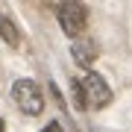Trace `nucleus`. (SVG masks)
<instances>
[{
	"mask_svg": "<svg viewBox=\"0 0 132 132\" xmlns=\"http://www.w3.org/2000/svg\"><path fill=\"white\" fill-rule=\"evenodd\" d=\"M44 132H65L59 126V120H53V123H47V126H44Z\"/></svg>",
	"mask_w": 132,
	"mask_h": 132,
	"instance_id": "nucleus-6",
	"label": "nucleus"
},
{
	"mask_svg": "<svg viewBox=\"0 0 132 132\" xmlns=\"http://www.w3.org/2000/svg\"><path fill=\"white\" fill-rule=\"evenodd\" d=\"M0 38H3L9 47H18L21 44V32H18V27L12 24L6 15H0Z\"/></svg>",
	"mask_w": 132,
	"mask_h": 132,
	"instance_id": "nucleus-5",
	"label": "nucleus"
},
{
	"mask_svg": "<svg viewBox=\"0 0 132 132\" xmlns=\"http://www.w3.org/2000/svg\"><path fill=\"white\" fill-rule=\"evenodd\" d=\"M76 88V103L88 106V109H103L112 103V88L106 85V79L100 73H88L82 82H73Z\"/></svg>",
	"mask_w": 132,
	"mask_h": 132,
	"instance_id": "nucleus-1",
	"label": "nucleus"
},
{
	"mask_svg": "<svg viewBox=\"0 0 132 132\" xmlns=\"http://www.w3.org/2000/svg\"><path fill=\"white\" fill-rule=\"evenodd\" d=\"M59 9V27L68 38H79L85 29V6L79 0H62L56 6Z\"/></svg>",
	"mask_w": 132,
	"mask_h": 132,
	"instance_id": "nucleus-3",
	"label": "nucleus"
},
{
	"mask_svg": "<svg viewBox=\"0 0 132 132\" xmlns=\"http://www.w3.org/2000/svg\"><path fill=\"white\" fill-rule=\"evenodd\" d=\"M44 3H53V6H59V3H62V0H44Z\"/></svg>",
	"mask_w": 132,
	"mask_h": 132,
	"instance_id": "nucleus-7",
	"label": "nucleus"
},
{
	"mask_svg": "<svg viewBox=\"0 0 132 132\" xmlns=\"http://www.w3.org/2000/svg\"><path fill=\"white\" fill-rule=\"evenodd\" d=\"M71 56H73L76 65L91 68V65L97 62V56H100V47H97L94 38H73V44H71Z\"/></svg>",
	"mask_w": 132,
	"mask_h": 132,
	"instance_id": "nucleus-4",
	"label": "nucleus"
},
{
	"mask_svg": "<svg viewBox=\"0 0 132 132\" xmlns=\"http://www.w3.org/2000/svg\"><path fill=\"white\" fill-rule=\"evenodd\" d=\"M0 132H3V120H0Z\"/></svg>",
	"mask_w": 132,
	"mask_h": 132,
	"instance_id": "nucleus-8",
	"label": "nucleus"
},
{
	"mask_svg": "<svg viewBox=\"0 0 132 132\" xmlns=\"http://www.w3.org/2000/svg\"><path fill=\"white\" fill-rule=\"evenodd\" d=\"M12 100L29 118H35V114L44 112V97H41V91H38V85L32 79H15L12 82Z\"/></svg>",
	"mask_w": 132,
	"mask_h": 132,
	"instance_id": "nucleus-2",
	"label": "nucleus"
}]
</instances>
